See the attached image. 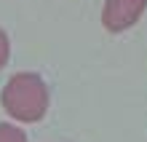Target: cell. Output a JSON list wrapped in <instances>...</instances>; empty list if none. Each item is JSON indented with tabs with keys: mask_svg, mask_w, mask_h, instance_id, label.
<instances>
[{
	"mask_svg": "<svg viewBox=\"0 0 147 142\" xmlns=\"http://www.w3.org/2000/svg\"><path fill=\"white\" fill-rule=\"evenodd\" d=\"M147 11V0H105L102 3V27L110 35L131 30Z\"/></svg>",
	"mask_w": 147,
	"mask_h": 142,
	"instance_id": "obj_2",
	"label": "cell"
},
{
	"mask_svg": "<svg viewBox=\"0 0 147 142\" xmlns=\"http://www.w3.org/2000/svg\"><path fill=\"white\" fill-rule=\"evenodd\" d=\"M0 142H30L27 139V131H24L22 126H16V121L13 123H0Z\"/></svg>",
	"mask_w": 147,
	"mask_h": 142,
	"instance_id": "obj_3",
	"label": "cell"
},
{
	"mask_svg": "<svg viewBox=\"0 0 147 142\" xmlns=\"http://www.w3.org/2000/svg\"><path fill=\"white\" fill-rule=\"evenodd\" d=\"M0 105L5 115L16 123H24V126L40 123L51 107L48 83L38 73H16L5 81L0 91Z\"/></svg>",
	"mask_w": 147,
	"mask_h": 142,
	"instance_id": "obj_1",
	"label": "cell"
},
{
	"mask_svg": "<svg viewBox=\"0 0 147 142\" xmlns=\"http://www.w3.org/2000/svg\"><path fill=\"white\" fill-rule=\"evenodd\" d=\"M8 59H11V40H8V32L0 27V70L8 65Z\"/></svg>",
	"mask_w": 147,
	"mask_h": 142,
	"instance_id": "obj_4",
	"label": "cell"
}]
</instances>
